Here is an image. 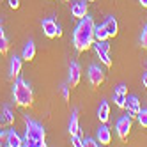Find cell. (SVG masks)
I'll use <instances>...</instances> for the list:
<instances>
[{"label": "cell", "mask_w": 147, "mask_h": 147, "mask_svg": "<svg viewBox=\"0 0 147 147\" xmlns=\"http://www.w3.org/2000/svg\"><path fill=\"white\" fill-rule=\"evenodd\" d=\"M94 20L90 16H83L80 23L76 25L75 32H73V45L78 51H85L92 46L94 43Z\"/></svg>", "instance_id": "6da1fadb"}, {"label": "cell", "mask_w": 147, "mask_h": 147, "mask_svg": "<svg viewBox=\"0 0 147 147\" xmlns=\"http://www.w3.org/2000/svg\"><path fill=\"white\" fill-rule=\"evenodd\" d=\"M23 121H25V140L23 145H30V147H46V131H45V126L34 121L32 117L28 115H23Z\"/></svg>", "instance_id": "7a4b0ae2"}, {"label": "cell", "mask_w": 147, "mask_h": 147, "mask_svg": "<svg viewBox=\"0 0 147 147\" xmlns=\"http://www.w3.org/2000/svg\"><path fill=\"white\" fill-rule=\"evenodd\" d=\"M13 98H14V103L22 108L32 107L34 92H32V87L28 85V82H25L23 78H16L14 85H13Z\"/></svg>", "instance_id": "3957f363"}, {"label": "cell", "mask_w": 147, "mask_h": 147, "mask_svg": "<svg viewBox=\"0 0 147 147\" xmlns=\"http://www.w3.org/2000/svg\"><path fill=\"white\" fill-rule=\"evenodd\" d=\"M41 27H43V32L46 37H60L62 36V30H60V25L55 22L53 18H45L41 22Z\"/></svg>", "instance_id": "277c9868"}, {"label": "cell", "mask_w": 147, "mask_h": 147, "mask_svg": "<svg viewBox=\"0 0 147 147\" xmlns=\"http://www.w3.org/2000/svg\"><path fill=\"white\" fill-rule=\"evenodd\" d=\"M115 129H117V136L121 140H126L128 138V135L131 131V117L129 115H124L117 121V126H115Z\"/></svg>", "instance_id": "5b68a950"}, {"label": "cell", "mask_w": 147, "mask_h": 147, "mask_svg": "<svg viewBox=\"0 0 147 147\" xmlns=\"http://www.w3.org/2000/svg\"><path fill=\"white\" fill-rule=\"evenodd\" d=\"M89 82H90L92 87H99L101 83L105 82V73H103V69H101L99 66L92 64V66L89 67Z\"/></svg>", "instance_id": "8992f818"}, {"label": "cell", "mask_w": 147, "mask_h": 147, "mask_svg": "<svg viewBox=\"0 0 147 147\" xmlns=\"http://www.w3.org/2000/svg\"><path fill=\"white\" fill-rule=\"evenodd\" d=\"M80 78H82V69L78 66V62H71V66H69V76H67L69 87H76L78 83H80Z\"/></svg>", "instance_id": "52a82bcc"}, {"label": "cell", "mask_w": 147, "mask_h": 147, "mask_svg": "<svg viewBox=\"0 0 147 147\" xmlns=\"http://www.w3.org/2000/svg\"><path fill=\"white\" fill-rule=\"evenodd\" d=\"M124 108H126V112H128V115H129L131 119L136 117L138 112H140V101H138V98H136V96H128Z\"/></svg>", "instance_id": "ba28073f"}, {"label": "cell", "mask_w": 147, "mask_h": 147, "mask_svg": "<svg viewBox=\"0 0 147 147\" xmlns=\"http://www.w3.org/2000/svg\"><path fill=\"white\" fill-rule=\"evenodd\" d=\"M112 142V131L108 126H99L98 128V144L99 145H108Z\"/></svg>", "instance_id": "9c48e42d"}, {"label": "cell", "mask_w": 147, "mask_h": 147, "mask_svg": "<svg viewBox=\"0 0 147 147\" xmlns=\"http://www.w3.org/2000/svg\"><path fill=\"white\" fill-rule=\"evenodd\" d=\"M71 13H73L75 18L82 20L83 16L87 14V0H85V2H83V0H82V2H75L71 5Z\"/></svg>", "instance_id": "30bf717a"}, {"label": "cell", "mask_w": 147, "mask_h": 147, "mask_svg": "<svg viewBox=\"0 0 147 147\" xmlns=\"http://www.w3.org/2000/svg\"><path fill=\"white\" fill-rule=\"evenodd\" d=\"M20 73H22V57H13L11 59V67H9V76H11V80L18 78Z\"/></svg>", "instance_id": "8fae6325"}, {"label": "cell", "mask_w": 147, "mask_h": 147, "mask_svg": "<svg viewBox=\"0 0 147 147\" xmlns=\"http://www.w3.org/2000/svg\"><path fill=\"white\" fill-rule=\"evenodd\" d=\"M105 28H107V32H108V37H115L119 32V25H117V20H115L113 16H108L107 18V22L103 23Z\"/></svg>", "instance_id": "7c38bea8"}, {"label": "cell", "mask_w": 147, "mask_h": 147, "mask_svg": "<svg viewBox=\"0 0 147 147\" xmlns=\"http://www.w3.org/2000/svg\"><path fill=\"white\" fill-rule=\"evenodd\" d=\"M98 119H99L103 124L108 122V119H110V105H108L107 101H101L99 108H98Z\"/></svg>", "instance_id": "4fadbf2b"}, {"label": "cell", "mask_w": 147, "mask_h": 147, "mask_svg": "<svg viewBox=\"0 0 147 147\" xmlns=\"http://www.w3.org/2000/svg\"><path fill=\"white\" fill-rule=\"evenodd\" d=\"M34 57H36V45H34V41H28V43L25 45V48H23L22 59H23V60H27V62H30Z\"/></svg>", "instance_id": "5bb4252c"}, {"label": "cell", "mask_w": 147, "mask_h": 147, "mask_svg": "<svg viewBox=\"0 0 147 147\" xmlns=\"http://www.w3.org/2000/svg\"><path fill=\"white\" fill-rule=\"evenodd\" d=\"M5 145H9V147H22L23 140L18 136V133L14 129H11V131H7V144Z\"/></svg>", "instance_id": "9a60e30c"}, {"label": "cell", "mask_w": 147, "mask_h": 147, "mask_svg": "<svg viewBox=\"0 0 147 147\" xmlns=\"http://www.w3.org/2000/svg\"><path fill=\"white\" fill-rule=\"evenodd\" d=\"M69 133H71V135H76V133H80L78 110H73V113H71V121H69Z\"/></svg>", "instance_id": "2e32d148"}, {"label": "cell", "mask_w": 147, "mask_h": 147, "mask_svg": "<svg viewBox=\"0 0 147 147\" xmlns=\"http://www.w3.org/2000/svg\"><path fill=\"white\" fill-rule=\"evenodd\" d=\"M108 39V32L105 25H99V27H94V41H107Z\"/></svg>", "instance_id": "e0dca14e"}, {"label": "cell", "mask_w": 147, "mask_h": 147, "mask_svg": "<svg viewBox=\"0 0 147 147\" xmlns=\"http://www.w3.org/2000/svg\"><path fill=\"white\" fill-rule=\"evenodd\" d=\"M9 51V41H7V37H5V34H4V28L0 27V53H7Z\"/></svg>", "instance_id": "ac0fdd59"}, {"label": "cell", "mask_w": 147, "mask_h": 147, "mask_svg": "<svg viewBox=\"0 0 147 147\" xmlns=\"http://www.w3.org/2000/svg\"><path fill=\"white\" fill-rule=\"evenodd\" d=\"M4 122L7 124V126H13L14 124V113H13V110H11V107H4Z\"/></svg>", "instance_id": "d6986e66"}, {"label": "cell", "mask_w": 147, "mask_h": 147, "mask_svg": "<svg viewBox=\"0 0 147 147\" xmlns=\"http://www.w3.org/2000/svg\"><path fill=\"white\" fill-rule=\"evenodd\" d=\"M126 99H128V94H121V92H113V101L119 108L126 107Z\"/></svg>", "instance_id": "ffe728a7"}, {"label": "cell", "mask_w": 147, "mask_h": 147, "mask_svg": "<svg viewBox=\"0 0 147 147\" xmlns=\"http://www.w3.org/2000/svg\"><path fill=\"white\" fill-rule=\"evenodd\" d=\"M92 46L96 50V53H99V51H108L110 53V45L107 41H96V45H92Z\"/></svg>", "instance_id": "44dd1931"}, {"label": "cell", "mask_w": 147, "mask_h": 147, "mask_svg": "<svg viewBox=\"0 0 147 147\" xmlns=\"http://www.w3.org/2000/svg\"><path fill=\"white\" fill-rule=\"evenodd\" d=\"M136 119H138V124L142 126V128H147V108H140Z\"/></svg>", "instance_id": "7402d4cb"}, {"label": "cell", "mask_w": 147, "mask_h": 147, "mask_svg": "<svg viewBox=\"0 0 147 147\" xmlns=\"http://www.w3.org/2000/svg\"><path fill=\"white\" fill-rule=\"evenodd\" d=\"M98 57H99V60H101L107 67H110V66H112V59H110V55H108V51H99Z\"/></svg>", "instance_id": "603a6c76"}, {"label": "cell", "mask_w": 147, "mask_h": 147, "mask_svg": "<svg viewBox=\"0 0 147 147\" xmlns=\"http://www.w3.org/2000/svg\"><path fill=\"white\" fill-rule=\"evenodd\" d=\"M71 144L75 145V147H83V138L80 136V133H76V135H71Z\"/></svg>", "instance_id": "cb8c5ba5"}, {"label": "cell", "mask_w": 147, "mask_h": 147, "mask_svg": "<svg viewBox=\"0 0 147 147\" xmlns=\"http://www.w3.org/2000/svg\"><path fill=\"white\" fill-rule=\"evenodd\" d=\"M140 43H142V48H145V50H147V25H145V27H144V30H142Z\"/></svg>", "instance_id": "d4e9b609"}, {"label": "cell", "mask_w": 147, "mask_h": 147, "mask_svg": "<svg viewBox=\"0 0 147 147\" xmlns=\"http://www.w3.org/2000/svg\"><path fill=\"white\" fill-rule=\"evenodd\" d=\"M99 145L98 140H94V138H83V147H96Z\"/></svg>", "instance_id": "484cf974"}, {"label": "cell", "mask_w": 147, "mask_h": 147, "mask_svg": "<svg viewBox=\"0 0 147 147\" xmlns=\"http://www.w3.org/2000/svg\"><path fill=\"white\" fill-rule=\"evenodd\" d=\"M113 92H121V94H128V87L124 85V83H121V85H117L115 87V90Z\"/></svg>", "instance_id": "4316f807"}, {"label": "cell", "mask_w": 147, "mask_h": 147, "mask_svg": "<svg viewBox=\"0 0 147 147\" xmlns=\"http://www.w3.org/2000/svg\"><path fill=\"white\" fill-rule=\"evenodd\" d=\"M62 98L64 101H69V87H62Z\"/></svg>", "instance_id": "83f0119b"}, {"label": "cell", "mask_w": 147, "mask_h": 147, "mask_svg": "<svg viewBox=\"0 0 147 147\" xmlns=\"http://www.w3.org/2000/svg\"><path fill=\"white\" fill-rule=\"evenodd\" d=\"M7 144V133L0 131V145H5Z\"/></svg>", "instance_id": "f1b7e54d"}, {"label": "cell", "mask_w": 147, "mask_h": 147, "mask_svg": "<svg viewBox=\"0 0 147 147\" xmlns=\"http://www.w3.org/2000/svg\"><path fill=\"white\" fill-rule=\"evenodd\" d=\"M9 7H11V9H18L20 7V0H9Z\"/></svg>", "instance_id": "f546056e"}, {"label": "cell", "mask_w": 147, "mask_h": 147, "mask_svg": "<svg viewBox=\"0 0 147 147\" xmlns=\"http://www.w3.org/2000/svg\"><path fill=\"white\" fill-rule=\"evenodd\" d=\"M142 83H144V87L147 89V73H144V75H142Z\"/></svg>", "instance_id": "4dcf8cb0"}, {"label": "cell", "mask_w": 147, "mask_h": 147, "mask_svg": "<svg viewBox=\"0 0 147 147\" xmlns=\"http://www.w3.org/2000/svg\"><path fill=\"white\" fill-rule=\"evenodd\" d=\"M138 2H140L142 7H147V0H138Z\"/></svg>", "instance_id": "1f68e13d"}, {"label": "cell", "mask_w": 147, "mask_h": 147, "mask_svg": "<svg viewBox=\"0 0 147 147\" xmlns=\"http://www.w3.org/2000/svg\"><path fill=\"white\" fill-rule=\"evenodd\" d=\"M87 2H94V0H87Z\"/></svg>", "instance_id": "d6a6232c"}, {"label": "cell", "mask_w": 147, "mask_h": 147, "mask_svg": "<svg viewBox=\"0 0 147 147\" xmlns=\"http://www.w3.org/2000/svg\"><path fill=\"white\" fill-rule=\"evenodd\" d=\"M0 27H2V22H0Z\"/></svg>", "instance_id": "836d02e7"}, {"label": "cell", "mask_w": 147, "mask_h": 147, "mask_svg": "<svg viewBox=\"0 0 147 147\" xmlns=\"http://www.w3.org/2000/svg\"><path fill=\"white\" fill-rule=\"evenodd\" d=\"M66 2H69V0H66Z\"/></svg>", "instance_id": "e575fe53"}, {"label": "cell", "mask_w": 147, "mask_h": 147, "mask_svg": "<svg viewBox=\"0 0 147 147\" xmlns=\"http://www.w3.org/2000/svg\"><path fill=\"white\" fill-rule=\"evenodd\" d=\"M0 124H2V121H0Z\"/></svg>", "instance_id": "d590c367"}]
</instances>
